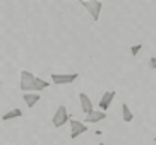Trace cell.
I'll list each match as a JSON object with an SVG mask.
<instances>
[{
  "instance_id": "cell-1",
  "label": "cell",
  "mask_w": 156,
  "mask_h": 145,
  "mask_svg": "<svg viewBox=\"0 0 156 145\" xmlns=\"http://www.w3.org/2000/svg\"><path fill=\"white\" fill-rule=\"evenodd\" d=\"M19 89L24 94H28V92L36 94V75L29 70H21V73H19Z\"/></svg>"
},
{
  "instance_id": "cell-2",
  "label": "cell",
  "mask_w": 156,
  "mask_h": 145,
  "mask_svg": "<svg viewBox=\"0 0 156 145\" xmlns=\"http://www.w3.org/2000/svg\"><path fill=\"white\" fill-rule=\"evenodd\" d=\"M81 5H83L84 9L87 10V14L93 17V21H94V22H98L100 14H101V9H103V2H100V0H89V2L81 0Z\"/></svg>"
},
{
  "instance_id": "cell-3",
  "label": "cell",
  "mask_w": 156,
  "mask_h": 145,
  "mask_svg": "<svg viewBox=\"0 0 156 145\" xmlns=\"http://www.w3.org/2000/svg\"><path fill=\"white\" fill-rule=\"evenodd\" d=\"M67 121H70V114H69V111H67V108H65L64 104H60L58 108H57L55 114H53V118H51V123H53L55 128H60V126H64Z\"/></svg>"
},
{
  "instance_id": "cell-4",
  "label": "cell",
  "mask_w": 156,
  "mask_h": 145,
  "mask_svg": "<svg viewBox=\"0 0 156 145\" xmlns=\"http://www.w3.org/2000/svg\"><path fill=\"white\" fill-rule=\"evenodd\" d=\"M79 73H51V82L57 86H65V84H72L74 80H77Z\"/></svg>"
},
{
  "instance_id": "cell-5",
  "label": "cell",
  "mask_w": 156,
  "mask_h": 145,
  "mask_svg": "<svg viewBox=\"0 0 156 145\" xmlns=\"http://www.w3.org/2000/svg\"><path fill=\"white\" fill-rule=\"evenodd\" d=\"M87 132V125H84L83 121H77V120H70V138H77L79 135Z\"/></svg>"
},
{
  "instance_id": "cell-6",
  "label": "cell",
  "mask_w": 156,
  "mask_h": 145,
  "mask_svg": "<svg viewBox=\"0 0 156 145\" xmlns=\"http://www.w3.org/2000/svg\"><path fill=\"white\" fill-rule=\"evenodd\" d=\"M115 91H106V92H103V96L100 97V111L101 113H106V109L110 108V104H112V101L115 99Z\"/></svg>"
},
{
  "instance_id": "cell-7",
  "label": "cell",
  "mask_w": 156,
  "mask_h": 145,
  "mask_svg": "<svg viewBox=\"0 0 156 145\" xmlns=\"http://www.w3.org/2000/svg\"><path fill=\"white\" fill-rule=\"evenodd\" d=\"M106 118V113H101L100 109H93L91 113H87L86 116H84V125L86 123H100L101 120H105Z\"/></svg>"
},
{
  "instance_id": "cell-8",
  "label": "cell",
  "mask_w": 156,
  "mask_h": 145,
  "mask_svg": "<svg viewBox=\"0 0 156 145\" xmlns=\"http://www.w3.org/2000/svg\"><path fill=\"white\" fill-rule=\"evenodd\" d=\"M79 101H81V109H83L84 114L91 113L93 109H94V108H93V101L87 97L86 92H81V94H79Z\"/></svg>"
},
{
  "instance_id": "cell-9",
  "label": "cell",
  "mask_w": 156,
  "mask_h": 145,
  "mask_svg": "<svg viewBox=\"0 0 156 145\" xmlns=\"http://www.w3.org/2000/svg\"><path fill=\"white\" fill-rule=\"evenodd\" d=\"M23 99H24V103H26V106H28V108H33V106H36L38 103H40L41 96L34 94V92H28V94L23 96Z\"/></svg>"
},
{
  "instance_id": "cell-10",
  "label": "cell",
  "mask_w": 156,
  "mask_h": 145,
  "mask_svg": "<svg viewBox=\"0 0 156 145\" xmlns=\"http://www.w3.org/2000/svg\"><path fill=\"white\" fill-rule=\"evenodd\" d=\"M23 116V109L14 108V109H9L7 113L2 114V121H10V120H16V118H21Z\"/></svg>"
},
{
  "instance_id": "cell-11",
  "label": "cell",
  "mask_w": 156,
  "mask_h": 145,
  "mask_svg": "<svg viewBox=\"0 0 156 145\" xmlns=\"http://www.w3.org/2000/svg\"><path fill=\"white\" fill-rule=\"evenodd\" d=\"M122 120H124V123H130L134 120V113L130 111V108H129L127 103L122 104Z\"/></svg>"
},
{
  "instance_id": "cell-12",
  "label": "cell",
  "mask_w": 156,
  "mask_h": 145,
  "mask_svg": "<svg viewBox=\"0 0 156 145\" xmlns=\"http://www.w3.org/2000/svg\"><path fill=\"white\" fill-rule=\"evenodd\" d=\"M50 84H51V82H46V80H43L41 77H36V94H40L41 91L48 89V87H50Z\"/></svg>"
},
{
  "instance_id": "cell-13",
  "label": "cell",
  "mask_w": 156,
  "mask_h": 145,
  "mask_svg": "<svg viewBox=\"0 0 156 145\" xmlns=\"http://www.w3.org/2000/svg\"><path fill=\"white\" fill-rule=\"evenodd\" d=\"M141 50H142V43H137V45L130 46V55H132V56H137Z\"/></svg>"
},
{
  "instance_id": "cell-14",
  "label": "cell",
  "mask_w": 156,
  "mask_h": 145,
  "mask_svg": "<svg viewBox=\"0 0 156 145\" xmlns=\"http://www.w3.org/2000/svg\"><path fill=\"white\" fill-rule=\"evenodd\" d=\"M147 65H149V68H151V70H156V56H151V58H149V62H147Z\"/></svg>"
},
{
  "instance_id": "cell-15",
  "label": "cell",
  "mask_w": 156,
  "mask_h": 145,
  "mask_svg": "<svg viewBox=\"0 0 156 145\" xmlns=\"http://www.w3.org/2000/svg\"><path fill=\"white\" fill-rule=\"evenodd\" d=\"M154 142H156V137H154Z\"/></svg>"
},
{
  "instance_id": "cell-16",
  "label": "cell",
  "mask_w": 156,
  "mask_h": 145,
  "mask_svg": "<svg viewBox=\"0 0 156 145\" xmlns=\"http://www.w3.org/2000/svg\"><path fill=\"white\" fill-rule=\"evenodd\" d=\"M23 145H26V143H23Z\"/></svg>"
}]
</instances>
